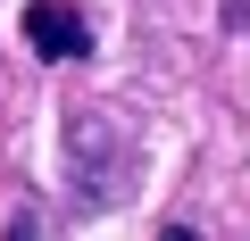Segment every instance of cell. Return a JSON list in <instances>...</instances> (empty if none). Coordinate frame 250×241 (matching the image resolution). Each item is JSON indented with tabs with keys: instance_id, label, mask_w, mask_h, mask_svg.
I'll return each instance as SVG.
<instances>
[{
	"instance_id": "obj_3",
	"label": "cell",
	"mask_w": 250,
	"mask_h": 241,
	"mask_svg": "<svg viewBox=\"0 0 250 241\" xmlns=\"http://www.w3.org/2000/svg\"><path fill=\"white\" fill-rule=\"evenodd\" d=\"M159 241H200V233H192V224H167V233H159Z\"/></svg>"
},
{
	"instance_id": "obj_2",
	"label": "cell",
	"mask_w": 250,
	"mask_h": 241,
	"mask_svg": "<svg viewBox=\"0 0 250 241\" xmlns=\"http://www.w3.org/2000/svg\"><path fill=\"white\" fill-rule=\"evenodd\" d=\"M0 241H50V233H42V216H34V208H17V216H9V233H0Z\"/></svg>"
},
{
	"instance_id": "obj_1",
	"label": "cell",
	"mask_w": 250,
	"mask_h": 241,
	"mask_svg": "<svg viewBox=\"0 0 250 241\" xmlns=\"http://www.w3.org/2000/svg\"><path fill=\"white\" fill-rule=\"evenodd\" d=\"M25 42L42 58H92V17L75 0H25Z\"/></svg>"
}]
</instances>
